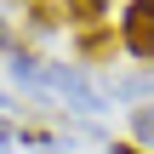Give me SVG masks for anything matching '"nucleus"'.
<instances>
[{
  "mask_svg": "<svg viewBox=\"0 0 154 154\" xmlns=\"http://www.w3.org/2000/svg\"><path fill=\"white\" fill-rule=\"evenodd\" d=\"M109 154H154V149H143L137 137H114V143H109Z\"/></svg>",
  "mask_w": 154,
  "mask_h": 154,
  "instance_id": "obj_8",
  "label": "nucleus"
},
{
  "mask_svg": "<svg viewBox=\"0 0 154 154\" xmlns=\"http://www.w3.org/2000/svg\"><path fill=\"white\" fill-rule=\"evenodd\" d=\"M17 46H23V40H17V34H11V23L0 17V63H11V51H17Z\"/></svg>",
  "mask_w": 154,
  "mask_h": 154,
  "instance_id": "obj_7",
  "label": "nucleus"
},
{
  "mask_svg": "<svg viewBox=\"0 0 154 154\" xmlns=\"http://www.w3.org/2000/svg\"><path fill=\"white\" fill-rule=\"evenodd\" d=\"M120 40H126V57H137V63H154V0H126Z\"/></svg>",
  "mask_w": 154,
  "mask_h": 154,
  "instance_id": "obj_2",
  "label": "nucleus"
},
{
  "mask_svg": "<svg viewBox=\"0 0 154 154\" xmlns=\"http://www.w3.org/2000/svg\"><path fill=\"white\" fill-rule=\"evenodd\" d=\"M11 143H17V126H11V120H6V109H0V149H11Z\"/></svg>",
  "mask_w": 154,
  "mask_h": 154,
  "instance_id": "obj_9",
  "label": "nucleus"
},
{
  "mask_svg": "<svg viewBox=\"0 0 154 154\" xmlns=\"http://www.w3.org/2000/svg\"><path fill=\"white\" fill-rule=\"evenodd\" d=\"M23 6H34V0H23Z\"/></svg>",
  "mask_w": 154,
  "mask_h": 154,
  "instance_id": "obj_10",
  "label": "nucleus"
},
{
  "mask_svg": "<svg viewBox=\"0 0 154 154\" xmlns=\"http://www.w3.org/2000/svg\"><path fill=\"white\" fill-rule=\"evenodd\" d=\"M131 137H137L143 149H154V103H137V109H131Z\"/></svg>",
  "mask_w": 154,
  "mask_h": 154,
  "instance_id": "obj_6",
  "label": "nucleus"
},
{
  "mask_svg": "<svg viewBox=\"0 0 154 154\" xmlns=\"http://www.w3.org/2000/svg\"><path fill=\"white\" fill-rule=\"evenodd\" d=\"M120 51H126V40H120V29H114V23L74 29V63H80V69H109Z\"/></svg>",
  "mask_w": 154,
  "mask_h": 154,
  "instance_id": "obj_1",
  "label": "nucleus"
},
{
  "mask_svg": "<svg viewBox=\"0 0 154 154\" xmlns=\"http://www.w3.org/2000/svg\"><path fill=\"white\" fill-rule=\"evenodd\" d=\"M109 6L114 0H63V17L69 29H91V23H109Z\"/></svg>",
  "mask_w": 154,
  "mask_h": 154,
  "instance_id": "obj_3",
  "label": "nucleus"
},
{
  "mask_svg": "<svg viewBox=\"0 0 154 154\" xmlns=\"http://www.w3.org/2000/svg\"><path fill=\"white\" fill-rule=\"evenodd\" d=\"M23 23H29L34 34H51V29H57V23H69V17H63V0H57V6H51V0H34V6L23 11Z\"/></svg>",
  "mask_w": 154,
  "mask_h": 154,
  "instance_id": "obj_4",
  "label": "nucleus"
},
{
  "mask_svg": "<svg viewBox=\"0 0 154 154\" xmlns=\"http://www.w3.org/2000/svg\"><path fill=\"white\" fill-rule=\"evenodd\" d=\"M154 91V63L143 69V74H126V80H114V97H149Z\"/></svg>",
  "mask_w": 154,
  "mask_h": 154,
  "instance_id": "obj_5",
  "label": "nucleus"
}]
</instances>
